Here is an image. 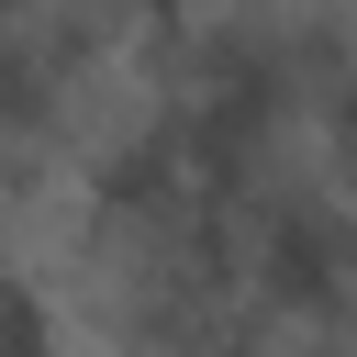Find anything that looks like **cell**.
Listing matches in <instances>:
<instances>
[{
	"instance_id": "1",
	"label": "cell",
	"mask_w": 357,
	"mask_h": 357,
	"mask_svg": "<svg viewBox=\"0 0 357 357\" xmlns=\"http://www.w3.org/2000/svg\"><path fill=\"white\" fill-rule=\"evenodd\" d=\"M234 301L279 335H335L357 324V201L335 178H268L245 212H234Z\"/></svg>"
},
{
	"instance_id": "2",
	"label": "cell",
	"mask_w": 357,
	"mask_h": 357,
	"mask_svg": "<svg viewBox=\"0 0 357 357\" xmlns=\"http://www.w3.org/2000/svg\"><path fill=\"white\" fill-rule=\"evenodd\" d=\"M0 357H67V312L22 257H0Z\"/></svg>"
}]
</instances>
